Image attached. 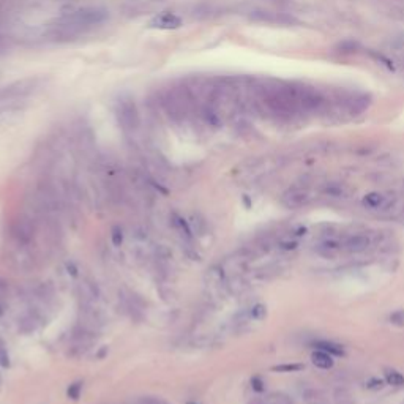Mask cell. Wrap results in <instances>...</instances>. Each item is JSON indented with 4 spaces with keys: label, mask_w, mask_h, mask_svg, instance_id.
<instances>
[{
    "label": "cell",
    "mask_w": 404,
    "mask_h": 404,
    "mask_svg": "<svg viewBox=\"0 0 404 404\" xmlns=\"http://www.w3.org/2000/svg\"><path fill=\"white\" fill-rule=\"evenodd\" d=\"M5 352H6V349H5V344H3L2 339H0V356H3Z\"/></svg>",
    "instance_id": "27"
},
{
    "label": "cell",
    "mask_w": 404,
    "mask_h": 404,
    "mask_svg": "<svg viewBox=\"0 0 404 404\" xmlns=\"http://www.w3.org/2000/svg\"><path fill=\"white\" fill-rule=\"evenodd\" d=\"M111 240H112V245L114 246H120L123 242V232H122V228L120 226H112L111 229Z\"/></svg>",
    "instance_id": "17"
},
{
    "label": "cell",
    "mask_w": 404,
    "mask_h": 404,
    "mask_svg": "<svg viewBox=\"0 0 404 404\" xmlns=\"http://www.w3.org/2000/svg\"><path fill=\"white\" fill-rule=\"evenodd\" d=\"M116 117H117L119 125L122 126L125 131L138 130V126L141 123L138 106L134 103L133 98L126 96V95H122L116 101Z\"/></svg>",
    "instance_id": "2"
},
{
    "label": "cell",
    "mask_w": 404,
    "mask_h": 404,
    "mask_svg": "<svg viewBox=\"0 0 404 404\" xmlns=\"http://www.w3.org/2000/svg\"><path fill=\"white\" fill-rule=\"evenodd\" d=\"M341 248H344V242H339L336 238H327L319 245V251L324 253L325 256H333L341 251Z\"/></svg>",
    "instance_id": "10"
},
{
    "label": "cell",
    "mask_w": 404,
    "mask_h": 404,
    "mask_svg": "<svg viewBox=\"0 0 404 404\" xmlns=\"http://www.w3.org/2000/svg\"><path fill=\"white\" fill-rule=\"evenodd\" d=\"M371 245V240L365 234H356L344 240V248L351 253H361Z\"/></svg>",
    "instance_id": "6"
},
{
    "label": "cell",
    "mask_w": 404,
    "mask_h": 404,
    "mask_svg": "<svg viewBox=\"0 0 404 404\" xmlns=\"http://www.w3.org/2000/svg\"><path fill=\"white\" fill-rule=\"evenodd\" d=\"M81 294L86 300H94L98 297V289H96V286L90 285V283H82L81 285Z\"/></svg>",
    "instance_id": "15"
},
{
    "label": "cell",
    "mask_w": 404,
    "mask_h": 404,
    "mask_svg": "<svg viewBox=\"0 0 404 404\" xmlns=\"http://www.w3.org/2000/svg\"><path fill=\"white\" fill-rule=\"evenodd\" d=\"M251 385H253L254 390H256V392H262V390H264V380H262L259 376H254V378L251 379Z\"/></svg>",
    "instance_id": "21"
},
{
    "label": "cell",
    "mask_w": 404,
    "mask_h": 404,
    "mask_svg": "<svg viewBox=\"0 0 404 404\" xmlns=\"http://www.w3.org/2000/svg\"><path fill=\"white\" fill-rule=\"evenodd\" d=\"M138 404H165V403H163L161 400H158V398H155V396H145V398L139 400Z\"/></svg>",
    "instance_id": "24"
},
{
    "label": "cell",
    "mask_w": 404,
    "mask_h": 404,
    "mask_svg": "<svg viewBox=\"0 0 404 404\" xmlns=\"http://www.w3.org/2000/svg\"><path fill=\"white\" fill-rule=\"evenodd\" d=\"M109 18L108 11L98 6H86V8L76 10L73 13H67L57 21V33L68 37V35H76L90 27L103 24Z\"/></svg>",
    "instance_id": "1"
},
{
    "label": "cell",
    "mask_w": 404,
    "mask_h": 404,
    "mask_svg": "<svg viewBox=\"0 0 404 404\" xmlns=\"http://www.w3.org/2000/svg\"><path fill=\"white\" fill-rule=\"evenodd\" d=\"M300 365H280V366H273V371H299Z\"/></svg>",
    "instance_id": "20"
},
{
    "label": "cell",
    "mask_w": 404,
    "mask_h": 404,
    "mask_svg": "<svg viewBox=\"0 0 404 404\" xmlns=\"http://www.w3.org/2000/svg\"><path fill=\"white\" fill-rule=\"evenodd\" d=\"M251 314H253V317H256V319H262L265 316V308L262 307V305H256V307L253 308Z\"/></svg>",
    "instance_id": "23"
},
{
    "label": "cell",
    "mask_w": 404,
    "mask_h": 404,
    "mask_svg": "<svg viewBox=\"0 0 404 404\" xmlns=\"http://www.w3.org/2000/svg\"><path fill=\"white\" fill-rule=\"evenodd\" d=\"M187 404H196V403H191V401H190V403H187Z\"/></svg>",
    "instance_id": "29"
},
{
    "label": "cell",
    "mask_w": 404,
    "mask_h": 404,
    "mask_svg": "<svg viewBox=\"0 0 404 404\" xmlns=\"http://www.w3.org/2000/svg\"><path fill=\"white\" fill-rule=\"evenodd\" d=\"M106 352H108V347H106V346H103V349H101V352H100V354H98V357H100V358H103Z\"/></svg>",
    "instance_id": "28"
},
{
    "label": "cell",
    "mask_w": 404,
    "mask_h": 404,
    "mask_svg": "<svg viewBox=\"0 0 404 404\" xmlns=\"http://www.w3.org/2000/svg\"><path fill=\"white\" fill-rule=\"evenodd\" d=\"M390 321H392L393 324H396V325H404V309L398 311V313H395V314H392Z\"/></svg>",
    "instance_id": "22"
},
{
    "label": "cell",
    "mask_w": 404,
    "mask_h": 404,
    "mask_svg": "<svg viewBox=\"0 0 404 404\" xmlns=\"http://www.w3.org/2000/svg\"><path fill=\"white\" fill-rule=\"evenodd\" d=\"M13 236L18 238V242L25 245L29 243L33 237V228L27 221H24V219H19V221L13 224Z\"/></svg>",
    "instance_id": "7"
},
{
    "label": "cell",
    "mask_w": 404,
    "mask_h": 404,
    "mask_svg": "<svg viewBox=\"0 0 404 404\" xmlns=\"http://www.w3.org/2000/svg\"><path fill=\"white\" fill-rule=\"evenodd\" d=\"M385 379L390 385H395V387H401L404 385V376L398 371H395V370H388L385 373Z\"/></svg>",
    "instance_id": "14"
},
{
    "label": "cell",
    "mask_w": 404,
    "mask_h": 404,
    "mask_svg": "<svg viewBox=\"0 0 404 404\" xmlns=\"http://www.w3.org/2000/svg\"><path fill=\"white\" fill-rule=\"evenodd\" d=\"M393 199L392 197H388L382 193H368L365 197H363V205L371 210H387V209H392L393 205Z\"/></svg>",
    "instance_id": "5"
},
{
    "label": "cell",
    "mask_w": 404,
    "mask_h": 404,
    "mask_svg": "<svg viewBox=\"0 0 404 404\" xmlns=\"http://www.w3.org/2000/svg\"><path fill=\"white\" fill-rule=\"evenodd\" d=\"M265 404H292V401H290L286 395H272L268 396Z\"/></svg>",
    "instance_id": "18"
},
{
    "label": "cell",
    "mask_w": 404,
    "mask_h": 404,
    "mask_svg": "<svg viewBox=\"0 0 404 404\" xmlns=\"http://www.w3.org/2000/svg\"><path fill=\"white\" fill-rule=\"evenodd\" d=\"M67 267H68V270H71V275L73 276H76L77 275V270H76V267L71 264V262H70V264H67Z\"/></svg>",
    "instance_id": "25"
},
{
    "label": "cell",
    "mask_w": 404,
    "mask_h": 404,
    "mask_svg": "<svg viewBox=\"0 0 404 404\" xmlns=\"http://www.w3.org/2000/svg\"><path fill=\"white\" fill-rule=\"evenodd\" d=\"M322 193L327 194L330 197H338V199H343V197H347L351 193V190L347 188L344 183H338V182H330L322 188Z\"/></svg>",
    "instance_id": "8"
},
{
    "label": "cell",
    "mask_w": 404,
    "mask_h": 404,
    "mask_svg": "<svg viewBox=\"0 0 404 404\" xmlns=\"http://www.w3.org/2000/svg\"><path fill=\"white\" fill-rule=\"evenodd\" d=\"M172 219H174L175 228H179V229H180V232L183 234V236H185V238H187V240H191V238H193V231H191V228H190V223L187 221V219H183L182 216H179L177 214H174V215H172Z\"/></svg>",
    "instance_id": "13"
},
{
    "label": "cell",
    "mask_w": 404,
    "mask_h": 404,
    "mask_svg": "<svg viewBox=\"0 0 404 404\" xmlns=\"http://www.w3.org/2000/svg\"><path fill=\"white\" fill-rule=\"evenodd\" d=\"M182 25H183L182 18L177 16L172 11H161L158 15H155L147 24L148 29H157V30H177L180 29Z\"/></svg>",
    "instance_id": "3"
},
{
    "label": "cell",
    "mask_w": 404,
    "mask_h": 404,
    "mask_svg": "<svg viewBox=\"0 0 404 404\" xmlns=\"http://www.w3.org/2000/svg\"><path fill=\"white\" fill-rule=\"evenodd\" d=\"M314 347L316 349L329 352L330 356H343L344 354L341 346L336 344V343H332V341H317V343H314Z\"/></svg>",
    "instance_id": "12"
},
{
    "label": "cell",
    "mask_w": 404,
    "mask_h": 404,
    "mask_svg": "<svg viewBox=\"0 0 404 404\" xmlns=\"http://www.w3.org/2000/svg\"><path fill=\"white\" fill-rule=\"evenodd\" d=\"M171 250H169L167 246H165V245H158L157 246V256H158V259H169L171 258Z\"/></svg>",
    "instance_id": "19"
},
{
    "label": "cell",
    "mask_w": 404,
    "mask_h": 404,
    "mask_svg": "<svg viewBox=\"0 0 404 404\" xmlns=\"http://www.w3.org/2000/svg\"><path fill=\"white\" fill-rule=\"evenodd\" d=\"M281 202L287 209H300L309 202V193L303 188H289L281 197Z\"/></svg>",
    "instance_id": "4"
},
{
    "label": "cell",
    "mask_w": 404,
    "mask_h": 404,
    "mask_svg": "<svg viewBox=\"0 0 404 404\" xmlns=\"http://www.w3.org/2000/svg\"><path fill=\"white\" fill-rule=\"evenodd\" d=\"M190 228L196 236H204L205 231H207V221L201 214H193L190 218Z\"/></svg>",
    "instance_id": "11"
},
{
    "label": "cell",
    "mask_w": 404,
    "mask_h": 404,
    "mask_svg": "<svg viewBox=\"0 0 404 404\" xmlns=\"http://www.w3.org/2000/svg\"><path fill=\"white\" fill-rule=\"evenodd\" d=\"M3 313H5V303L2 300V297H0V316H3Z\"/></svg>",
    "instance_id": "26"
},
{
    "label": "cell",
    "mask_w": 404,
    "mask_h": 404,
    "mask_svg": "<svg viewBox=\"0 0 404 404\" xmlns=\"http://www.w3.org/2000/svg\"><path fill=\"white\" fill-rule=\"evenodd\" d=\"M311 361H313V365H316L317 368H321V370H330L333 366L332 356L329 352L321 351V349H316L313 354H311Z\"/></svg>",
    "instance_id": "9"
},
{
    "label": "cell",
    "mask_w": 404,
    "mask_h": 404,
    "mask_svg": "<svg viewBox=\"0 0 404 404\" xmlns=\"http://www.w3.org/2000/svg\"><path fill=\"white\" fill-rule=\"evenodd\" d=\"M81 392H82V382L77 380V382H73V384L68 387L67 395H68V398H71V400H79Z\"/></svg>",
    "instance_id": "16"
}]
</instances>
